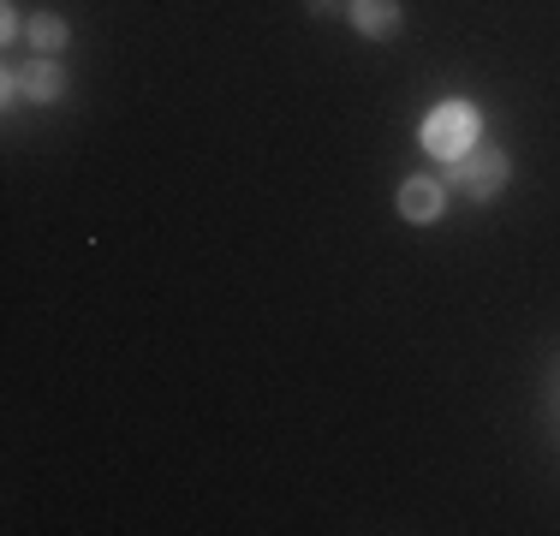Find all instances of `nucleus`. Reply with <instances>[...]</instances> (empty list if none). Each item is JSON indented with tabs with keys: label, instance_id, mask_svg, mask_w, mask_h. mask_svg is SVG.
Listing matches in <instances>:
<instances>
[{
	"label": "nucleus",
	"instance_id": "1",
	"mask_svg": "<svg viewBox=\"0 0 560 536\" xmlns=\"http://www.w3.org/2000/svg\"><path fill=\"white\" fill-rule=\"evenodd\" d=\"M423 150L442 155V161H459L465 150H477V107L465 102H447L423 119Z\"/></svg>",
	"mask_w": 560,
	"mask_h": 536
},
{
	"label": "nucleus",
	"instance_id": "2",
	"mask_svg": "<svg viewBox=\"0 0 560 536\" xmlns=\"http://www.w3.org/2000/svg\"><path fill=\"white\" fill-rule=\"evenodd\" d=\"M447 185L465 197H495L506 185V155L501 150H465L459 161H447Z\"/></svg>",
	"mask_w": 560,
	"mask_h": 536
},
{
	"label": "nucleus",
	"instance_id": "3",
	"mask_svg": "<svg viewBox=\"0 0 560 536\" xmlns=\"http://www.w3.org/2000/svg\"><path fill=\"white\" fill-rule=\"evenodd\" d=\"M60 90H66V72H60L55 54H36V60H24V66H12V72H7V96H24V102H55Z\"/></svg>",
	"mask_w": 560,
	"mask_h": 536
},
{
	"label": "nucleus",
	"instance_id": "4",
	"mask_svg": "<svg viewBox=\"0 0 560 536\" xmlns=\"http://www.w3.org/2000/svg\"><path fill=\"white\" fill-rule=\"evenodd\" d=\"M352 31L370 36V43H388V36H399V0H352Z\"/></svg>",
	"mask_w": 560,
	"mask_h": 536
},
{
	"label": "nucleus",
	"instance_id": "5",
	"mask_svg": "<svg viewBox=\"0 0 560 536\" xmlns=\"http://www.w3.org/2000/svg\"><path fill=\"white\" fill-rule=\"evenodd\" d=\"M399 214H406V221H435V214H442V185L411 173V179L399 185Z\"/></svg>",
	"mask_w": 560,
	"mask_h": 536
},
{
	"label": "nucleus",
	"instance_id": "6",
	"mask_svg": "<svg viewBox=\"0 0 560 536\" xmlns=\"http://www.w3.org/2000/svg\"><path fill=\"white\" fill-rule=\"evenodd\" d=\"M24 43H31L36 54H60L66 48V19L60 12H36V19L24 24Z\"/></svg>",
	"mask_w": 560,
	"mask_h": 536
},
{
	"label": "nucleus",
	"instance_id": "7",
	"mask_svg": "<svg viewBox=\"0 0 560 536\" xmlns=\"http://www.w3.org/2000/svg\"><path fill=\"white\" fill-rule=\"evenodd\" d=\"M24 24H31V19H19V7H7V12H0V36H7V43H19V36H24Z\"/></svg>",
	"mask_w": 560,
	"mask_h": 536
},
{
	"label": "nucleus",
	"instance_id": "8",
	"mask_svg": "<svg viewBox=\"0 0 560 536\" xmlns=\"http://www.w3.org/2000/svg\"><path fill=\"white\" fill-rule=\"evenodd\" d=\"M335 7H340V0H304V12H316V19H328Z\"/></svg>",
	"mask_w": 560,
	"mask_h": 536
}]
</instances>
